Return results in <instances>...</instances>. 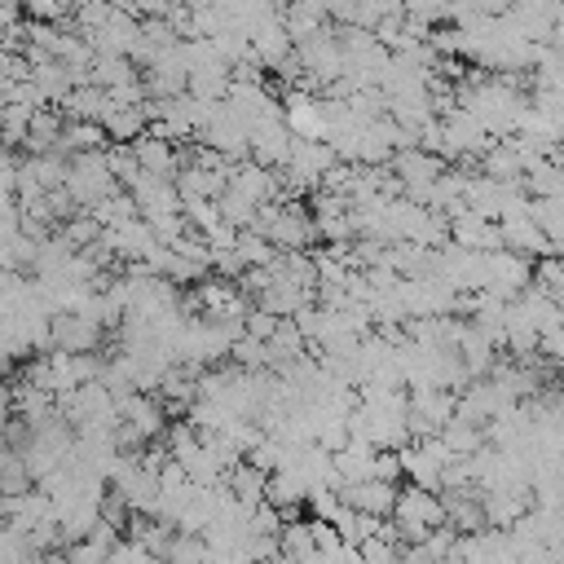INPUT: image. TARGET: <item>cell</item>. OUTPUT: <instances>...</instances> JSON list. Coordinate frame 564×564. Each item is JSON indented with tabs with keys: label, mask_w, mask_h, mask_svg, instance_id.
Listing matches in <instances>:
<instances>
[{
	"label": "cell",
	"mask_w": 564,
	"mask_h": 564,
	"mask_svg": "<svg viewBox=\"0 0 564 564\" xmlns=\"http://www.w3.org/2000/svg\"><path fill=\"white\" fill-rule=\"evenodd\" d=\"M344 502L366 511V516H392L397 511V489L388 480H379V476H366V480H352L344 489Z\"/></svg>",
	"instance_id": "cell-1"
}]
</instances>
